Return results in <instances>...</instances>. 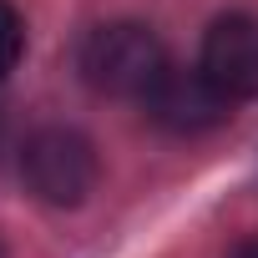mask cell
<instances>
[{
    "mask_svg": "<svg viewBox=\"0 0 258 258\" xmlns=\"http://www.w3.org/2000/svg\"><path fill=\"white\" fill-rule=\"evenodd\" d=\"M81 76L91 91L101 96H132L142 101L152 91V81L172 66L162 41L137 26V21H111V26H96L86 41H81V56H76Z\"/></svg>",
    "mask_w": 258,
    "mask_h": 258,
    "instance_id": "6da1fadb",
    "label": "cell"
},
{
    "mask_svg": "<svg viewBox=\"0 0 258 258\" xmlns=\"http://www.w3.org/2000/svg\"><path fill=\"white\" fill-rule=\"evenodd\" d=\"M26 187L51 208H76L96 187V147L71 126H41L21 147Z\"/></svg>",
    "mask_w": 258,
    "mask_h": 258,
    "instance_id": "7a4b0ae2",
    "label": "cell"
},
{
    "mask_svg": "<svg viewBox=\"0 0 258 258\" xmlns=\"http://www.w3.org/2000/svg\"><path fill=\"white\" fill-rule=\"evenodd\" d=\"M142 106H147V116L157 126H167V132H177V137H198V132H213L218 121H228L233 101L203 76V66L198 71L167 66L152 81V91L142 96Z\"/></svg>",
    "mask_w": 258,
    "mask_h": 258,
    "instance_id": "3957f363",
    "label": "cell"
},
{
    "mask_svg": "<svg viewBox=\"0 0 258 258\" xmlns=\"http://www.w3.org/2000/svg\"><path fill=\"white\" fill-rule=\"evenodd\" d=\"M203 76L228 101L258 96V16H218L203 36Z\"/></svg>",
    "mask_w": 258,
    "mask_h": 258,
    "instance_id": "277c9868",
    "label": "cell"
},
{
    "mask_svg": "<svg viewBox=\"0 0 258 258\" xmlns=\"http://www.w3.org/2000/svg\"><path fill=\"white\" fill-rule=\"evenodd\" d=\"M21 51H26V21H21V11L11 0H0V81L16 71Z\"/></svg>",
    "mask_w": 258,
    "mask_h": 258,
    "instance_id": "5b68a950",
    "label": "cell"
},
{
    "mask_svg": "<svg viewBox=\"0 0 258 258\" xmlns=\"http://www.w3.org/2000/svg\"><path fill=\"white\" fill-rule=\"evenodd\" d=\"M228 258H258V238H243V243H238Z\"/></svg>",
    "mask_w": 258,
    "mask_h": 258,
    "instance_id": "8992f818",
    "label": "cell"
},
{
    "mask_svg": "<svg viewBox=\"0 0 258 258\" xmlns=\"http://www.w3.org/2000/svg\"><path fill=\"white\" fill-rule=\"evenodd\" d=\"M0 258H6V248H0Z\"/></svg>",
    "mask_w": 258,
    "mask_h": 258,
    "instance_id": "52a82bcc",
    "label": "cell"
}]
</instances>
